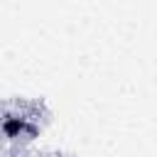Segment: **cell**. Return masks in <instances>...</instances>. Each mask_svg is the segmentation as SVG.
I'll list each match as a JSON object with an SVG mask.
<instances>
[{
    "label": "cell",
    "instance_id": "cell-1",
    "mask_svg": "<svg viewBox=\"0 0 157 157\" xmlns=\"http://www.w3.org/2000/svg\"><path fill=\"white\" fill-rule=\"evenodd\" d=\"M0 135H2L5 140L37 137V135H39V128H37L29 118H25V115H20V113H7V115H2V120H0Z\"/></svg>",
    "mask_w": 157,
    "mask_h": 157
}]
</instances>
